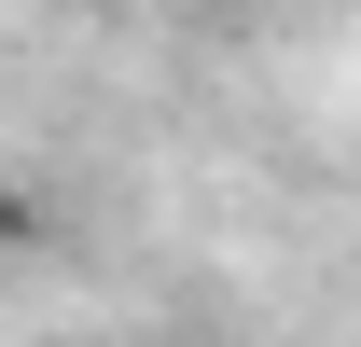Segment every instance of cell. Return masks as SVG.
Wrapping results in <instances>:
<instances>
[{
    "label": "cell",
    "instance_id": "obj_1",
    "mask_svg": "<svg viewBox=\"0 0 361 347\" xmlns=\"http://www.w3.org/2000/svg\"><path fill=\"white\" fill-rule=\"evenodd\" d=\"M28 236H42V209H28V195L0 181V250H28Z\"/></svg>",
    "mask_w": 361,
    "mask_h": 347
}]
</instances>
